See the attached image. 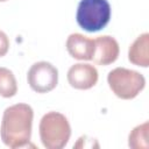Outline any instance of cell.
Returning a JSON list of instances; mask_svg holds the SVG:
<instances>
[{"instance_id": "obj_9", "label": "cell", "mask_w": 149, "mask_h": 149, "mask_svg": "<svg viewBox=\"0 0 149 149\" xmlns=\"http://www.w3.org/2000/svg\"><path fill=\"white\" fill-rule=\"evenodd\" d=\"M128 61L141 68L149 66V33H142L129 45Z\"/></svg>"}, {"instance_id": "obj_6", "label": "cell", "mask_w": 149, "mask_h": 149, "mask_svg": "<svg viewBox=\"0 0 149 149\" xmlns=\"http://www.w3.org/2000/svg\"><path fill=\"white\" fill-rule=\"evenodd\" d=\"M71 87L76 90H90L97 85L99 74L94 65L90 63H76L70 66L66 74Z\"/></svg>"}, {"instance_id": "obj_5", "label": "cell", "mask_w": 149, "mask_h": 149, "mask_svg": "<svg viewBox=\"0 0 149 149\" xmlns=\"http://www.w3.org/2000/svg\"><path fill=\"white\" fill-rule=\"evenodd\" d=\"M27 81L34 92L48 93L58 84V70L50 62H36L28 70Z\"/></svg>"}, {"instance_id": "obj_11", "label": "cell", "mask_w": 149, "mask_h": 149, "mask_svg": "<svg viewBox=\"0 0 149 149\" xmlns=\"http://www.w3.org/2000/svg\"><path fill=\"white\" fill-rule=\"evenodd\" d=\"M17 93V81L12 70L0 66V97L13 98Z\"/></svg>"}, {"instance_id": "obj_2", "label": "cell", "mask_w": 149, "mask_h": 149, "mask_svg": "<svg viewBox=\"0 0 149 149\" xmlns=\"http://www.w3.org/2000/svg\"><path fill=\"white\" fill-rule=\"evenodd\" d=\"M42 146L47 149H63L71 137V126L68 118L56 111L45 113L38 125Z\"/></svg>"}, {"instance_id": "obj_4", "label": "cell", "mask_w": 149, "mask_h": 149, "mask_svg": "<svg viewBox=\"0 0 149 149\" xmlns=\"http://www.w3.org/2000/svg\"><path fill=\"white\" fill-rule=\"evenodd\" d=\"M111 15L112 9L107 0H80L77 7L76 20L81 29L95 33L108 24Z\"/></svg>"}, {"instance_id": "obj_1", "label": "cell", "mask_w": 149, "mask_h": 149, "mask_svg": "<svg viewBox=\"0 0 149 149\" xmlns=\"http://www.w3.org/2000/svg\"><path fill=\"white\" fill-rule=\"evenodd\" d=\"M34 111L30 105L19 102L3 111L0 137L2 143L12 149L23 148L29 144L33 132Z\"/></svg>"}, {"instance_id": "obj_8", "label": "cell", "mask_w": 149, "mask_h": 149, "mask_svg": "<svg viewBox=\"0 0 149 149\" xmlns=\"http://www.w3.org/2000/svg\"><path fill=\"white\" fill-rule=\"evenodd\" d=\"M69 55L78 61H92L94 52V38L79 33H72L65 42Z\"/></svg>"}, {"instance_id": "obj_12", "label": "cell", "mask_w": 149, "mask_h": 149, "mask_svg": "<svg viewBox=\"0 0 149 149\" xmlns=\"http://www.w3.org/2000/svg\"><path fill=\"white\" fill-rule=\"evenodd\" d=\"M9 38L7 36V34L2 30H0V57L6 56V54L9 50Z\"/></svg>"}, {"instance_id": "obj_13", "label": "cell", "mask_w": 149, "mask_h": 149, "mask_svg": "<svg viewBox=\"0 0 149 149\" xmlns=\"http://www.w3.org/2000/svg\"><path fill=\"white\" fill-rule=\"evenodd\" d=\"M5 1H8V0H0V2H5Z\"/></svg>"}, {"instance_id": "obj_7", "label": "cell", "mask_w": 149, "mask_h": 149, "mask_svg": "<svg viewBox=\"0 0 149 149\" xmlns=\"http://www.w3.org/2000/svg\"><path fill=\"white\" fill-rule=\"evenodd\" d=\"M120 54L118 41L109 35H102L94 38V52L92 61L97 65L106 66L114 63Z\"/></svg>"}, {"instance_id": "obj_3", "label": "cell", "mask_w": 149, "mask_h": 149, "mask_svg": "<svg viewBox=\"0 0 149 149\" xmlns=\"http://www.w3.org/2000/svg\"><path fill=\"white\" fill-rule=\"evenodd\" d=\"M111 91L122 100L136 98L146 87V78L139 71L127 68H115L107 74Z\"/></svg>"}, {"instance_id": "obj_10", "label": "cell", "mask_w": 149, "mask_h": 149, "mask_svg": "<svg viewBox=\"0 0 149 149\" xmlns=\"http://www.w3.org/2000/svg\"><path fill=\"white\" fill-rule=\"evenodd\" d=\"M148 133H149L148 121H144L143 123L135 126L128 135V147L132 149H148L149 148Z\"/></svg>"}]
</instances>
